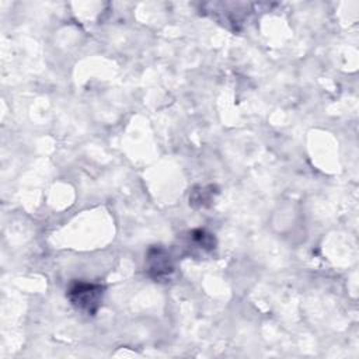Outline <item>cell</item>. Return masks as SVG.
<instances>
[{
    "mask_svg": "<svg viewBox=\"0 0 359 359\" xmlns=\"http://www.w3.org/2000/svg\"><path fill=\"white\" fill-rule=\"evenodd\" d=\"M104 287L98 283L73 282L67 289V299L80 311L94 316L101 306Z\"/></svg>",
    "mask_w": 359,
    "mask_h": 359,
    "instance_id": "6da1fadb",
    "label": "cell"
},
{
    "mask_svg": "<svg viewBox=\"0 0 359 359\" xmlns=\"http://www.w3.org/2000/svg\"><path fill=\"white\" fill-rule=\"evenodd\" d=\"M146 262H147V272L154 280H163L168 278L174 269L170 252L161 245H154L149 248L146 255Z\"/></svg>",
    "mask_w": 359,
    "mask_h": 359,
    "instance_id": "7a4b0ae2",
    "label": "cell"
}]
</instances>
